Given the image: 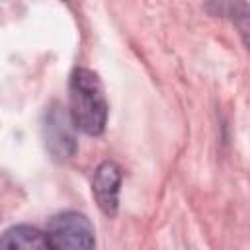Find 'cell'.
Here are the masks:
<instances>
[{"instance_id":"1","label":"cell","mask_w":250,"mask_h":250,"mask_svg":"<svg viewBox=\"0 0 250 250\" xmlns=\"http://www.w3.org/2000/svg\"><path fill=\"white\" fill-rule=\"evenodd\" d=\"M68 115L72 127L86 135H100L107 121V100L94 70L74 68L68 80Z\"/></svg>"},{"instance_id":"2","label":"cell","mask_w":250,"mask_h":250,"mask_svg":"<svg viewBox=\"0 0 250 250\" xmlns=\"http://www.w3.org/2000/svg\"><path fill=\"white\" fill-rule=\"evenodd\" d=\"M47 248H92L94 227L90 219L76 211H64L53 215L45 229Z\"/></svg>"},{"instance_id":"3","label":"cell","mask_w":250,"mask_h":250,"mask_svg":"<svg viewBox=\"0 0 250 250\" xmlns=\"http://www.w3.org/2000/svg\"><path fill=\"white\" fill-rule=\"evenodd\" d=\"M70 123H72L70 115L66 117L57 104H53L45 113V125H43L45 146L55 160H66L76 152V143L70 131Z\"/></svg>"},{"instance_id":"4","label":"cell","mask_w":250,"mask_h":250,"mask_svg":"<svg viewBox=\"0 0 250 250\" xmlns=\"http://www.w3.org/2000/svg\"><path fill=\"white\" fill-rule=\"evenodd\" d=\"M119 186H121V168L111 160L102 162L94 172L92 193L98 201V207L105 215H115L117 211Z\"/></svg>"},{"instance_id":"5","label":"cell","mask_w":250,"mask_h":250,"mask_svg":"<svg viewBox=\"0 0 250 250\" xmlns=\"http://www.w3.org/2000/svg\"><path fill=\"white\" fill-rule=\"evenodd\" d=\"M0 248H47L45 232L29 225L10 227L0 236Z\"/></svg>"}]
</instances>
